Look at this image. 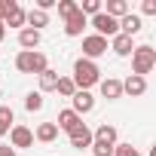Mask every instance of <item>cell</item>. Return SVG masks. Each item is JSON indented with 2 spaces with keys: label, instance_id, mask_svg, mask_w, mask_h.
I'll list each match as a JSON object with an SVG mask.
<instances>
[{
  "label": "cell",
  "instance_id": "25",
  "mask_svg": "<svg viewBox=\"0 0 156 156\" xmlns=\"http://www.w3.org/2000/svg\"><path fill=\"white\" fill-rule=\"evenodd\" d=\"M55 9H58V16L67 22V19L76 12V0H58V3H55Z\"/></svg>",
  "mask_w": 156,
  "mask_h": 156
},
{
  "label": "cell",
  "instance_id": "10",
  "mask_svg": "<svg viewBox=\"0 0 156 156\" xmlns=\"http://www.w3.org/2000/svg\"><path fill=\"white\" fill-rule=\"evenodd\" d=\"M98 89H101V98H107V101H119V98H122V80H116V76L101 80Z\"/></svg>",
  "mask_w": 156,
  "mask_h": 156
},
{
  "label": "cell",
  "instance_id": "21",
  "mask_svg": "<svg viewBox=\"0 0 156 156\" xmlns=\"http://www.w3.org/2000/svg\"><path fill=\"white\" fill-rule=\"evenodd\" d=\"M25 12H28V9L12 6V9L3 16V25H9V28H19V31H22V28H25Z\"/></svg>",
  "mask_w": 156,
  "mask_h": 156
},
{
  "label": "cell",
  "instance_id": "4",
  "mask_svg": "<svg viewBox=\"0 0 156 156\" xmlns=\"http://www.w3.org/2000/svg\"><path fill=\"white\" fill-rule=\"evenodd\" d=\"M89 25H92V28H95V34H98V37H104V40L119 34V22H116V19H110L107 12H98V16H92V19H89Z\"/></svg>",
  "mask_w": 156,
  "mask_h": 156
},
{
  "label": "cell",
  "instance_id": "29",
  "mask_svg": "<svg viewBox=\"0 0 156 156\" xmlns=\"http://www.w3.org/2000/svg\"><path fill=\"white\" fill-rule=\"evenodd\" d=\"M0 156H16V150H12L9 144H3V147H0Z\"/></svg>",
  "mask_w": 156,
  "mask_h": 156
},
{
  "label": "cell",
  "instance_id": "31",
  "mask_svg": "<svg viewBox=\"0 0 156 156\" xmlns=\"http://www.w3.org/2000/svg\"><path fill=\"white\" fill-rule=\"evenodd\" d=\"M0 22H3V9H0Z\"/></svg>",
  "mask_w": 156,
  "mask_h": 156
},
{
  "label": "cell",
  "instance_id": "30",
  "mask_svg": "<svg viewBox=\"0 0 156 156\" xmlns=\"http://www.w3.org/2000/svg\"><path fill=\"white\" fill-rule=\"evenodd\" d=\"M3 37H6V25H3V22H0V40H3Z\"/></svg>",
  "mask_w": 156,
  "mask_h": 156
},
{
  "label": "cell",
  "instance_id": "3",
  "mask_svg": "<svg viewBox=\"0 0 156 156\" xmlns=\"http://www.w3.org/2000/svg\"><path fill=\"white\" fill-rule=\"evenodd\" d=\"M156 67V49L153 46H135L132 52V73L135 76H147Z\"/></svg>",
  "mask_w": 156,
  "mask_h": 156
},
{
  "label": "cell",
  "instance_id": "26",
  "mask_svg": "<svg viewBox=\"0 0 156 156\" xmlns=\"http://www.w3.org/2000/svg\"><path fill=\"white\" fill-rule=\"evenodd\" d=\"M113 147H116V144H113ZM113 147H110V144H98V141H92L89 150H92V156H113Z\"/></svg>",
  "mask_w": 156,
  "mask_h": 156
},
{
  "label": "cell",
  "instance_id": "9",
  "mask_svg": "<svg viewBox=\"0 0 156 156\" xmlns=\"http://www.w3.org/2000/svg\"><path fill=\"white\" fill-rule=\"evenodd\" d=\"M144 92H147V76H135V73H129L126 80H122V95L141 98Z\"/></svg>",
  "mask_w": 156,
  "mask_h": 156
},
{
  "label": "cell",
  "instance_id": "5",
  "mask_svg": "<svg viewBox=\"0 0 156 156\" xmlns=\"http://www.w3.org/2000/svg\"><path fill=\"white\" fill-rule=\"evenodd\" d=\"M9 147H12V150H28V147H34V132H31L28 126L16 122V126L9 129Z\"/></svg>",
  "mask_w": 156,
  "mask_h": 156
},
{
  "label": "cell",
  "instance_id": "16",
  "mask_svg": "<svg viewBox=\"0 0 156 156\" xmlns=\"http://www.w3.org/2000/svg\"><path fill=\"white\" fill-rule=\"evenodd\" d=\"M92 141H98V144H116V126H110V122H101L95 132H92Z\"/></svg>",
  "mask_w": 156,
  "mask_h": 156
},
{
  "label": "cell",
  "instance_id": "27",
  "mask_svg": "<svg viewBox=\"0 0 156 156\" xmlns=\"http://www.w3.org/2000/svg\"><path fill=\"white\" fill-rule=\"evenodd\" d=\"M113 156H141V150L132 147V144H116L113 147Z\"/></svg>",
  "mask_w": 156,
  "mask_h": 156
},
{
  "label": "cell",
  "instance_id": "20",
  "mask_svg": "<svg viewBox=\"0 0 156 156\" xmlns=\"http://www.w3.org/2000/svg\"><path fill=\"white\" fill-rule=\"evenodd\" d=\"M12 126H16V113H12V107H9V104H0V138H6Z\"/></svg>",
  "mask_w": 156,
  "mask_h": 156
},
{
  "label": "cell",
  "instance_id": "11",
  "mask_svg": "<svg viewBox=\"0 0 156 156\" xmlns=\"http://www.w3.org/2000/svg\"><path fill=\"white\" fill-rule=\"evenodd\" d=\"M107 49H113L119 58H129V55L135 52V40L126 37V34H116V37H110V46H107Z\"/></svg>",
  "mask_w": 156,
  "mask_h": 156
},
{
  "label": "cell",
  "instance_id": "13",
  "mask_svg": "<svg viewBox=\"0 0 156 156\" xmlns=\"http://www.w3.org/2000/svg\"><path fill=\"white\" fill-rule=\"evenodd\" d=\"M141 28H144V22H141V16H138V12H129V16H122V19H119V34H126V37L141 34Z\"/></svg>",
  "mask_w": 156,
  "mask_h": 156
},
{
  "label": "cell",
  "instance_id": "28",
  "mask_svg": "<svg viewBox=\"0 0 156 156\" xmlns=\"http://www.w3.org/2000/svg\"><path fill=\"white\" fill-rule=\"evenodd\" d=\"M141 12H144V16H156V0H144V3H141Z\"/></svg>",
  "mask_w": 156,
  "mask_h": 156
},
{
  "label": "cell",
  "instance_id": "19",
  "mask_svg": "<svg viewBox=\"0 0 156 156\" xmlns=\"http://www.w3.org/2000/svg\"><path fill=\"white\" fill-rule=\"evenodd\" d=\"M101 12H107L110 19H122V16H129L132 9H129V3H126V0H107V6H101Z\"/></svg>",
  "mask_w": 156,
  "mask_h": 156
},
{
  "label": "cell",
  "instance_id": "2",
  "mask_svg": "<svg viewBox=\"0 0 156 156\" xmlns=\"http://www.w3.org/2000/svg\"><path fill=\"white\" fill-rule=\"evenodd\" d=\"M49 67V58L40 52V49H22L19 55H16V70L19 73H43Z\"/></svg>",
  "mask_w": 156,
  "mask_h": 156
},
{
  "label": "cell",
  "instance_id": "18",
  "mask_svg": "<svg viewBox=\"0 0 156 156\" xmlns=\"http://www.w3.org/2000/svg\"><path fill=\"white\" fill-rule=\"evenodd\" d=\"M40 40H43L40 31H31V28H22V31H19V46H22V49H37Z\"/></svg>",
  "mask_w": 156,
  "mask_h": 156
},
{
  "label": "cell",
  "instance_id": "6",
  "mask_svg": "<svg viewBox=\"0 0 156 156\" xmlns=\"http://www.w3.org/2000/svg\"><path fill=\"white\" fill-rule=\"evenodd\" d=\"M107 52V40L104 37H98V34H89V37H83V55L80 58H89V61H95V58H101Z\"/></svg>",
  "mask_w": 156,
  "mask_h": 156
},
{
  "label": "cell",
  "instance_id": "12",
  "mask_svg": "<svg viewBox=\"0 0 156 156\" xmlns=\"http://www.w3.org/2000/svg\"><path fill=\"white\" fill-rule=\"evenodd\" d=\"M86 25H89V19L80 12V9H76L67 22H64V34L67 37H83V31H86Z\"/></svg>",
  "mask_w": 156,
  "mask_h": 156
},
{
  "label": "cell",
  "instance_id": "22",
  "mask_svg": "<svg viewBox=\"0 0 156 156\" xmlns=\"http://www.w3.org/2000/svg\"><path fill=\"white\" fill-rule=\"evenodd\" d=\"M43 104H46V101H43L40 92H28V95H25V110H28V113H40Z\"/></svg>",
  "mask_w": 156,
  "mask_h": 156
},
{
  "label": "cell",
  "instance_id": "1",
  "mask_svg": "<svg viewBox=\"0 0 156 156\" xmlns=\"http://www.w3.org/2000/svg\"><path fill=\"white\" fill-rule=\"evenodd\" d=\"M70 80H73L76 89L89 92L92 86L101 83V70H98V64L89 61V58H76V61H73V76H70Z\"/></svg>",
  "mask_w": 156,
  "mask_h": 156
},
{
  "label": "cell",
  "instance_id": "8",
  "mask_svg": "<svg viewBox=\"0 0 156 156\" xmlns=\"http://www.w3.org/2000/svg\"><path fill=\"white\" fill-rule=\"evenodd\" d=\"M67 138H70V147H73V150H86V147H92V129H89L86 122H80L73 132H67Z\"/></svg>",
  "mask_w": 156,
  "mask_h": 156
},
{
  "label": "cell",
  "instance_id": "14",
  "mask_svg": "<svg viewBox=\"0 0 156 156\" xmlns=\"http://www.w3.org/2000/svg\"><path fill=\"white\" fill-rule=\"evenodd\" d=\"M83 122V116H76L70 107L67 110H58V119H55V126H58V132H73L76 126Z\"/></svg>",
  "mask_w": 156,
  "mask_h": 156
},
{
  "label": "cell",
  "instance_id": "15",
  "mask_svg": "<svg viewBox=\"0 0 156 156\" xmlns=\"http://www.w3.org/2000/svg\"><path fill=\"white\" fill-rule=\"evenodd\" d=\"M34 141H40V144H52V141H58V126H55V122H40L37 132H34Z\"/></svg>",
  "mask_w": 156,
  "mask_h": 156
},
{
  "label": "cell",
  "instance_id": "7",
  "mask_svg": "<svg viewBox=\"0 0 156 156\" xmlns=\"http://www.w3.org/2000/svg\"><path fill=\"white\" fill-rule=\"evenodd\" d=\"M70 110H73L76 116L92 113V110H95V95H92V92H83V89H76V92L70 95Z\"/></svg>",
  "mask_w": 156,
  "mask_h": 156
},
{
  "label": "cell",
  "instance_id": "17",
  "mask_svg": "<svg viewBox=\"0 0 156 156\" xmlns=\"http://www.w3.org/2000/svg\"><path fill=\"white\" fill-rule=\"evenodd\" d=\"M58 76H61V73H58V70H52V67H46V70L37 76V83H40V95H43V92H55Z\"/></svg>",
  "mask_w": 156,
  "mask_h": 156
},
{
  "label": "cell",
  "instance_id": "23",
  "mask_svg": "<svg viewBox=\"0 0 156 156\" xmlns=\"http://www.w3.org/2000/svg\"><path fill=\"white\" fill-rule=\"evenodd\" d=\"M76 9H80L86 19H92V16L101 12V0H83V3H76Z\"/></svg>",
  "mask_w": 156,
  "mask_h": 156
},
{
  "label": "cell",
  "instance_id": "24",
  "mask_svg": "<svg viewBox=\"0 0 156 156\" xmlns=\"http://www.w3.org/2000/svg\"><path fill=\"white\" fill-rule=\"evenodd\" d=\"M55 92H58L61 98H70V95L76 92V86H73V80H70V76H58V86H55Z\"/></svg>",
  "mask_w": 156,
  "mask_h": 156
}]
</instances>
